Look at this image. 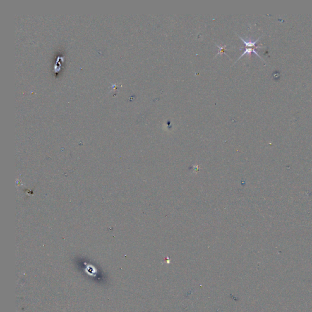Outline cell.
<instances>
[{
	"mask_svg": "<svg viewBox=\"0 0 312 312\" xmlns=\"http://www.w3.org/2000/svg\"><path fill=\"white\" fill-rule=\"evenodd\" d=\"M239 37L240 38V39L243 42V43H244V44H245V47H254V48H263V47H264V46H256V43L260 40V39L261 37H259L257 40H256L254 41V42H246V40H244L242 37H241L240 36H239ZM246 47H245V48H246Z\"/></svg>",
	"mask_w": 312,
	"mask_h": 312,
	"instance_id": "6da1fadb",
	"label": "cell"
},
{
	"mask_svg": "<svg viewBox=\"0 0 312 312\" xmlns=\"http://www.w3.org/2000/svg\"><path fill=\"white\" fill-rule=\"evenodd\" d=\"M226 46H227V45H224V46H223V47H220V46L217 45V47H218L219 48V49H220V51L218 52V53L217 54H220V53H222V54L223 53H224V49H225L224 48H225V47H226Z\"/></svg>",
	"mask_w": 312,
	"mask_h": 312,
	"instance_id": "7a4b0ae2",
	"label": "cell"
}]
</instances>
